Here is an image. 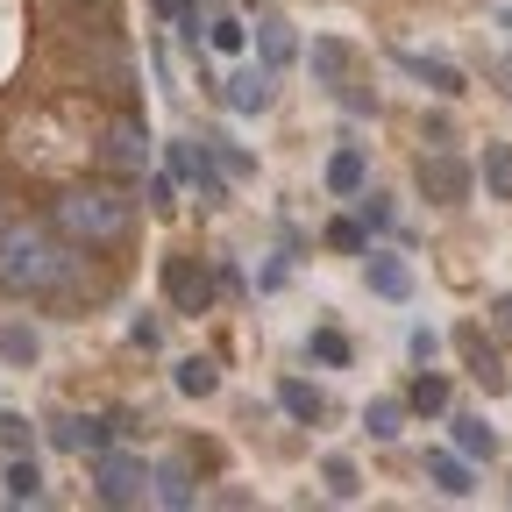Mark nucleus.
Returning <instances> with one entry per match:
<instances>
[{
  "label": "nucleus",
  "mask_w": 512,
  "mask_h": 512,
  "mask_svg": "<svg viewBox=\"0 0 512 512\" xmlns=\"http://www.w3.org/2000/svg\"><path fill=\"white\" fill-rule=\"evenodd\" d=\"M79 271V242H64L43 221H8L0 228V292L8 299H64Z\"/></svg>",
  "instance_id": "f257e3e1"
},
{
  "label": "nucleus",
  "mask_w": 512,
  "mask_h": 512,
  "mask_svg": "<svg viewBox=\"0 0 512 512\" xmlns=\"http://www.w3.org/2000/svg\"><path fill=\"white\" fill-rule=\"evenodd\" d=\"M50 228L64 242H79V249H121L136 235V207H128L114 185H72V192H57Z\"/></svg>",
  "instance_id": "f03ea898"
},
{
  "label": "nucleus",
  "mask_w": 512,
  "mask_h": 512,
  "mask_svg": "<svg viewBox=\"0 0 512 512\" xmlns=\"http://www.w3.org/2000/svg\"><path fill=\"white\" fill-rule=\"evenodd\" d=\"M413 185L427 192L434 207H463V200H470V185H477V171H470L456 150H420V164H413Z\"/></svg>",
  "instance_id": "7ed1b4c3"
},
{
  "label": "nucleus",
  "mask_w": 512,
  "mask_h": 512,
  "mask_svg": "<svg viewBox=\"0 0 512 512\" xmlns=\"http://www.w3.org/2000/svg\"><path fill=\"white\" fill-rule=\"evenodd\" d=\"M93 477H100V505H143L157 470H143L136 456H121V448H107V456H93Z\"/></svg>",
  "instance_id": "20e7f679"
},
{
  "label": "nucleus",
  "mask_w": 512,
  "mask_h": 512,
  "mask_svg": "<svg viewBox=\"0 0 512 512\" xmlns=\"http://www.w3.org/2000/svg\"><path fill=\"white\" fill-rule=\"evenodd\" d=\"M214 271L200 264V256H164V299L178 306V313H207L214 306Z\"/></svg>",
  "instance_id": "39448f33"
},
{
  "label": "nucleus",
  "mask_w": 512,
  "mask_h": 512,
  "mask_svg": "<svg viewBox=\"0 0 512 512\" xmlns=\"http://www.w3.org/2000/svg\"><path fill=\"white\" fill-rule=\"evenodd\" d=\"M164 164H171V178H185L192 192H200L207 207H221V192H228V178H221V157H214V150H192V143H171V150H164Z\"/></svg>",
  "instance_id": "423d86ee"
},
{
  "label": "nucleus",
  "mask_w": 512,
  "mask_h": 512,
  "mask_svg": "<svg viewBox=\"0 0 512 512\" xmlns=\"http://www.w3.org/2000/svg\"><path fill=\"white\" fill-rule=\"evenodd\" d=\"M100 164H107L114 178H143V164H150V128H143V121H114L107 143H100Z\"/></svg>",
  "instance_id": "0eeeda50"
},
{
  "label": "nucleus",
  "mask_w": 512,
  "mask_h": 512,
  "mask_svg": "<svg viewBox=\"0 0 512 512\" xmlns=\"http://www.w3.org/2000/svg\"><path fill=\"white\" fill-rule=\"evenodd\" d=\"M448 342L463 349V363H470V377L484 384V392H505V363H498V349L484 342V328H477V320H456V335H448Z\"/></svg>",
  "instance_id": "6e6552de"
},
{
  "label": "nucleus",
  "mask_w": 512,
  "mask_h": 512,
  "mask_svg": "<svg viewBox=\"0 0 512 512\" xmlns=\"http://www.w3.org/2000/svg\"><path fill=\"white\" fill-rule=\"evenodd\" d=\"M399 57V72H413L427 93H441V100H456V93H470V79L456 72V64H448V57H427V50H392Z\"/></svg>",
  "instance_id": "1a4fd4ad"
},
{
  "label": "nucleus",
  "mask_w": 512,
  "mask_h": 512,
  "mask_svg": "<svg viewBox=\"0 0 512 512\" xmlns=\"http://www.w3.org/2000/svg\"><path fill=\"white\" fill-rule=\"evenodd\" d=\"M363 278H370L377 299H392V306L413 299V271H406V256H392V249H363Z\"/></svg>",
  "instance_id": "9d476101"
},
{
  "label": "nucleus",
  "mask_w": 512,
  "mask_h": 512,
  "mask_svg": "<svg viewBox=\"0 0 512 512\" xmlns=\"http://www.w3.org/2000/svg\"><path fill=\"white\" fill-rule=\"evenodd\" d=\"M50 441H57V448H86V456H107V448H114V420H79V413H50Z\"/></svg>",
  "instance_id": "9b49d317"
},
{
  "label": "nucleus",
  "mask_w": 512,
  "mask_h": 512,
  "mask_svg": "<svg viewBox=\"0 0 512 512\" xmlns=\"http://www.w3.org/2000/svg\"><path fill=\"white\" fill-rule=\"evenodd\" d=\"M150 498H157V505H171V512L200 505V484H192V463H185V456H164V463H157V484H150Z\"/></svg>",
  "instance_id": "f8f14e48"
},
{
  "label": "nucleus",
  "mask_w": 512,
  "mask_h": 512,
  "mask_svg": "<svg viewBox=\"0 0 512 512\" xmlns=\"http://www.w3.org/2000/svg\"><path fill=\"white\" fill-rule=\"evenodd\" d=\"M271 79H278V72H271L264 57H256L249 72L228 79V107H235V114H264V107H271Z\"/></svg>",
  "instance_id": "ddd939ff"
},
{
  "label": "nucleus",
  "mask_w": 512,
  "mask_h": 512,
  "mask_svg": "<svg viewBox=\"0 0 512 512\" xmlns=\"http://www.w3.org/2000/svg\"><path fill=\"white\" fill-rule=\"evenodd\" d=\"M306 64H313V86H342L349 79V64H356V50L349 43H335V36H313V50H306Z\"/></svg>",
  "instance_id": "4468645a"
},
{
  "label": "nucleus",
  "mask_w": 512,
  "mask_h": 512,
  "mask_svg": "<svg viewBox=\"0 0 512 512\" xmlns=\"http://www.w3.org/2000/svg\"><path fill=\"white\" fill-rule=\"evenodd\" d=\"M256 57H264L271 72H285V64L299 57V36H292L285 15H264V22H256Z\"/></svg>",
  "instance_id": "2eb2a0df"
},
{
  "label": "nucleus",
  "mask_w": 512,
  "mask_h": 512,
  "mask_svg": "<svg viewBox=\"0 0 512 512\" xmlns=\"http://www.w3.org/2000/svg\"><path fill=\"white\" fill-rule=\"evenodd\" d=\"M171 384H178L185 399H214V392H221V363H214V356H185V363L171 370Z\"/></svg>",
  "instance_id": "dca6fc26"
},
{
  "label": "nucleus",
  "mask_w": 512,
  "mask_h": 512,
  "mask_svg": "<svg viewBox=\"0 0 512 512\" xmlns=\"http://www.w3.org/2000/svg\"><path fill=\"white\" fill-rule=\"evenodd\" d=\"M363 178H370V164H363V150H356V143L328 157V192H342V200H363Z\"/></svg>",
  "instance_id": "f3484780"
},
{
  "label": "nucleus",
  "mask_w": 512,
  "mask_h": 512,
  "mask_svg": "<svg viewBox=\"0 0 512 512\" xmlns=\"http://www.w3.org/2000/svg\"><path fill=\"white\" fill-rule=\"evenodd\" d=\"M448 427H456V456H470V463H477V456H484V463L498 456V434H491V420H477V413H456Z\"/></svg>",
  "instance_id": "a211bd4d"
},
{
  "label": "nucleus",
  "mask_w": 512,
  "mask_h": 512,
  "mask_svg": "<svg viewBox=\"0 0 512 512\" xmlns=\"http://www.w3.org/2000/svg\"><path fill=\"white\" fill-rule=\"evenodd\" d=\"M278 406H285V413H292L299 427H313L320 413H328V399H320V392H313L306 377H285V384H278Z\"/></svg>",
  "instance_id": "6ab92c4d"
},
{
  "label": "nucleus",
  "mask_w": 512,
  "mask_h": 512,
  "mask_svg": "<svg viewBox=\"0 0 512 512\" xmlns=\"http://www.w3.org/2000/svg\"><path fill=\"white\" fill-rule=\"evenodd\" d=\"M0 356H8L15 370H29V363L43 356V342H36V328H22V320H0Z\"/></svg>",
  "instance_id": "aec40b11"
},
{
  "label": "nucleus",
  "mask_w": 512,
  "mask_h": 512,
  "mask_svg": "<svg viewBox=\"0 0 512 512\" xmlns=\"http://www.w3.org/2000/svg\"><path fill=\"white\" fill-rule=\"evenodd\" d=\"M399 427H406V406L399 399H370L363 406V434L370 441H399Z\"/></svg>",
  "instance_id": "412c9836"
},
{
  "label": "nucleus",
  "mask_w": 512,
  "mask_h": 512,
  "mask_svg": "<svg viewBox=\"0 0 512 512\" xmlns=\"http://www.w3.org/2000/svg\"><path fill=\"white\" fill-rule=\"evenodd\" d=\"M427 484L448 491V498H470V491H477L470 470H463V456H427Z\"/></svg>",
  "instance_id": "4be33fe9"
},
{
  "label": "nucleus",
  "mask_w": 512,
  "mask_h": 512,
  "mask_svg": "<svg viewBox=\"0 0 512 512\" xmlns=\"http://www.w3.org/2000/svg\"><path fill=\"white\" fill-rule=\"evenodd\" d=\"M484 192L512 200V143H484Z\"/></svg>",
  "instance_id": "5701e85b"
},
{
  "label": "nucleus",
  "mask_w": 512,
  "mask_h": 512,
  "mask_svg": "<svg viewBox=\"0 0 512 512\" xmlns=\"http://www.w3.org/2000/svg\"><path fill=\"white\" fill-rule=\"evenodd\" d=\"M8 498H15V505H43V470H36V456H15V463H8Z\"/></svg>",
  "instance_id": "b1692460"
},
{
  "label": "nucleus",
  "mask_w": 512,
  "mask_h": 512,
  "mask_svg": "<svg viewBox=\"0 0 512 512\" xmlns=\"http://www.w3.org/2000/svg\"><path fill=\"white\" fill-rule=\"evenodd\" d=\"M306 356L328 363V370H342V363H349V335H342V328H313V335H306Z\"/></svg>",
  "instance_id": "393cba45"
},
{
  "label": "nucleus",
  "mask_w": 512,
  "mask_h": 512,
  "mask_svg": "<svg viewBox=\"0 0 512 512\" xmlns=\"http://www.w3.org/2000/svg\"><path fill=\"white\" fill-rule=\"evenodd\" d=\"M413 413H448V377H434V370H420L413 377V399H406Z\"/></svg>",
  "instance_id": "a878e982"
},
{
  "label": "nucleus",
  "mask_w": 512,
  "mask_h": 512,
  "mask_svg": "<svg viewBox=\"0 0 512 512\" xmlns=\"http://www.w3.org/2000/svg\"><path fill=\"white\" fill-rule=\"evenodd\" d=\"M242 43H249V29H242L235 15H214V22H207V50H221V57H242Z\"/></svg>",
  "instance_id": "bb28decb"
},
{
  "label": "nucleus",
  "mask_w": 512,
  "mask_h": 512,
  "mask_svg": "<svg viewBox=\"0 0 512 512\" xmlns=\"http://www.w3.org/2000/svg\"><path fill=\"white\" fill-rule=\"evenodd\" d=\"M328 242H335L342 256H363V249H370V228H363V221H328Z\"/></svg>",
  "instance_id": "cd10ccee"
},
{
  "label": "nucleus",
  "mask_w": 512,
  "mask_h": 512,
  "mask_svg": "<svg viewBox=\"0 0 512 512\" xmlns=\"http://www.w3.org/2000/svg\"><path fill=\"white\" fill-rule=\"evenodd\" d=\"M320 477H328L335 498H356V463H349V456H328V463H320Z\"/></svg>",
  "instance_id": "c85d7f7f"
},
{
  "label": "nucleus",
  "mask_w": 512,
  "mask_h": 512,
  "mask_svg": "<svg viewBox=\"0 0 512 512\" xmlns=\"http://www.w3.org/2000/svg\"><path fill=\"white\" fill-rule=\"evenodd\" d=\"M128 342H136V349H157V342H164V320H157V313H136V320H128Z\"/></svg>",
  "instance_id": "c756f323"
},
{
  "label": "nucleus",
  "mask_w": 512,
  "mask_h": 512,
  "mask_svg": "<svg viewBox=\"0 0 512 512\" xmlns=\"http://www.w3.org/2000/svg\"><path fill=\"white\" fill-rule=\"evenodd\" d=\"M363 228H370V235L392 228V200H384V192H363Z\"/></svg>",
  "instance_id": "7c9ffc66"
},
{
  "label": "nucleus",
  "mask_w": 512,
  "mask_h": 512,
  "mask_svg": "<svg viewBox=\"0 0 512 512\" xmlns=\"http://www.w3.org/2000/svg\"><path fill=\"white\" fill-rule=\"evenodd\" d=\"M214 157H221V171H228V178H256V157H242V150H235V143H221V136H214Z\"/></svg>",
  "instance_id": "2f4dec72"
},
{
  "label": "nucleus",
  "mask_w": 512,
  "mask_h": 512,
  "mask_svg": "<svg viewBox=\"0 0 512 512\" xmlns=\"http://www.w3.org/2000/svg\"><path fill=\"white\" fill-rule=\"evenodd\" d=\"M335 100H342L349 114H377V93H363L356 79H342V86H335Z\"/></svg>",
  "instance_id": "473e14b6"
},
{
  "label": "nucleus",
  "mask_w": 512,
  "mask_h": 512,
  "mask_svg": "<svg viewBox=\"0 0 512 512\" xmlns=\"http://www.w3.org/2000/svg\"><path fill=\"white\" fill-rule=\"evenodd\" d=\"M0 448H15V456H22V448H29V420H15V413H0Z\"/></svg>",
  "instance_id": "72a5a7b5"
},
{
  "label": "nucleus",
  "mask_w": 512,
  "mask_h": 512,
  "mask_svg": "<svg viewBox=\"0 0 512 512\" xmlns=\"http://www.w3.org/2000/svg\"><path fill=\"white\" fill-rule=\"evenodd\" d=\"M406 349H413V363H420V370H427V363H434V349H441V342H434V335H427V328H413V335H406Z\"/></svg>",
  "instance_id": "f704fd0d"
},
{
  "label": "nucleus",
  "mask_w": 512,
  "mask_h": 512,
  "mask_svg": "<svg viewBox=\"0 0 512 512\" xmlns=\"http://www.w3.org/2000/svg\"><path fill=\"white\" fill-rule=\"evenodd\" d=\"M150 207H157V214H171V207H178V200H171V171H164V178H150Z\"/></svg>",
  "instance_id": "c9c22d12"
},
{
  "label": "nucleus",
  "mask_w": 512,
  "mask_h": 512,
  "mask_svg": "<svg viewBox=\"0 0 512 512\" xmlns=\"http://www.w3.org/2000/svg\"><path fill=\"white\" fill-rule=\"evenodd\" d=\"M491 328H498V342H512V292L491 306Z\"/></svg>",
  "instance_id": "e433bc0d"
},
{
  "label": "nucleus",
  "mask_w": 512,
  "mask_h": 512,
  "mask_svg": "<svg viewBox=\"0 0 512 512\" xmlns=\"http://www.w3.org/2000/svg\"><path fill=\"white\" fill-rule=\"evenodd\" d=\"M242 8H264V0H242Z\"/></svg>",
  "instance_id": "4c0bfd02"
},
{
  "label": "nucleus",
  "mask_w": 512,
  "mask_h": 512,
  "mask_svg": "<svg viewBox=\"0 0 512 512\" xmlns=\"http://www.w3.org/2000/svg\"><path fill=\"white\" fill-rule=\"evenodd\" d=\"M505 79H512V64H505ZM505 93H512V86H505Z\"/></svg>",
  "instance_id": "58836bf2"
}]
</instances>
